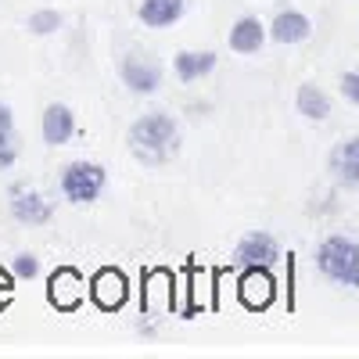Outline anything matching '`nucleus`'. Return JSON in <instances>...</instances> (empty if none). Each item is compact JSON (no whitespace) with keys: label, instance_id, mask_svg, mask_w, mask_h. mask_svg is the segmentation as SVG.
Segmentation results:
<instances>
[{"label":"nucleus","instance_id":"aec40b11","mask_svg":"<svg viewBox=\"0 0 359 359\" xmlns=\"http://www.w3.org/2000/svg\"><path fill=\"white\" fill-rule=\"evenodd\" d=\"M341 94H345L352 104H359V69H352V72L341 76Z\"/></svg>","mask_w":359,"mask_h":359},{"label":"nucleus","instance_id":"39448f33","mask_svg":"<svg viewBox=\"0 0 359 359\" xmlns=\"http://www.w3.org/2000/svg\"><path fill=\"white\" fill-rule=\"evenodd\" d=\"M237 294H241V302L248 309H266L269 302H273V294H277V284H273V277L266 273V266H248L241 284H237Z\"/></svg>","mask_w":359,"mask_h":359},{"label":"nucleus","instance_id":"9b49d317","mask_svg":"<svg viewBox=\"0 0 359 359\" xmlns=\"http://www.w3.org/2000/svg\"><path fill=\"white\" fill-rule=\"evenodd\" d=\"M309 33H313V22L302 11H280L273 18V25H269V36L277 43H302V40H309Z\"/></svg>","mask_w":359,"mask_h":359},{"label":"nucleus","instance_id":"6e6552de","mask_svg":"<svg viewBox=\"0 0 359 359\" xmlns=\"http://www.w3.org/2000/svg\"><path fill=\"white\" fill-rule=\"evenodd\" d=\"M123 83L133 94H155L162 83V65L151 57H126L123 62Z\"/></svg>","mask_w":359,"mask_h":359},{"label":"nucleus","instance_id":"6ab92c4d","mask_svg":"<svg viewBox=\"0 0 359 359\" xmlns=\"http://www.w3.org/2000/svg\"><path fill=\"white\" fill-rule=\"evenodd\" d=\"M36 273H40V262H36V255H29V252L15 255V277H22V280H33Z\"/></svg>","mask_w":359,"mask_h":359},{"label":"nucleus","instance_id":"423d86ee","mask_svg":"<svg viewBox=\"0 0 359 359\" xmlns=\"http://www.w3.org/2000/svg\"><path fill=\"white\" fill-rule=\"evenodd\" d=\"M83 294H86V284L83 277L76 273V269H54V277H50V287H47V298H50V306L57 309H76L83 302Z\"/></svg>","mask_w":359,"mask_h":359},{"label":"nucleus","instance_id":"dca6fc26","mask_svg":"<svg viewBox=\"0 0 359 359\" xmlns=\"http://www.w3.org/2000/svg\"><path fill=\"white\" fill-rule=\"evenodd\" d=\"M298 111H302L306 118H327L331 115V97L323 94L320 86H313V83H302L298 86Z\"/></svg>","mask_w":359,"mask_h":359},{"label":"nucleus","instance_id":"f8f14e48","mask_svg":"<svg viewBox=\"0 0 359 359\" xmlns=\"http://www.w3.org/2000/svg\"><path fill=\"white\" fill-rule=\"evenodd\" d=\"M331 169H334V176L341 180V184L359 187V137H348V140H341V144L334 147Z\"/></svg>","mask_w":359,"mask_h":359},{"label":"nucleus","instance_id":"4468645a","mask_svg":"<svg viewBox=\"0 0 359 359\" xmlns=\"http://www.w3.org/2000/svg\"><path fill=\"white\" fill-rule=\"evenodd\" d=\"M266 43V29L259 18H237L230 29V50L237 54H255Z\"/></svg>","mask_w":359,"mask_h":359},{"label":"nucleus","instance_id":"1a4fd4ad","mask_svg":"<svg viewBox=\"0 0 359 359\" xmlns=\"http://www.w3.org/2000/svg\"><path fill=\"white\" fill-rule=\"evenodd\" d=\"M126 291H130V284H126V277L118 273V269H101V273L94 277V284H90L94 302H97L101 309H108V313L126 302Z\"/></svg>","mask_w":359,"mask_h":359},{"label":"nucleus","instance_id":"f3484780","mask_svg":"<svg viewBox=\"0 0 359 359\" xmlns=\"http://www.w3.org/2000/svg\"><path fill=\"white\" fill-rule=\"evenodd\" d=\"M18 158V147H15V115L8 104H0V169H11Z\"/></svg>","mask_w":359,"mask_h":359},{"label":"nucleus","instance_id":"7ed1b4c3","mask_svg":"<svg viewBox=\"0 0 359 359\" xmlns=\"http://www.w3.org/2000/svg\"><path fill=\"white\" fill-rule=\"evenodd\" d=\"M104 191V169L97 162H69L62 172V194L76 205H90L97 201V194Z\"/></svg>","mask_w":359,"mask_h":359},{"label":"nucleus","instance_id":"ddd939ff","mask_svg":"<svg viewBox=\"0 0 359 359\" xmlns=\"http://www.w3.org/2000/svg\"><path fill=\"white\" fill-rule=\"evenodd\" d=\"M172 65H176V76L184 83H194V79H201L216 69V54L212 50H180L172 57Z\"/></svg>","mask_w":359,"mask_h":359},{"label":"nucleus","instance_id":"2eb2a0df","mask_svg":"<svg viewBox=\"0 0 359 359\" xmlns=\"http://www.w3.org/2000/svg\"><path fill=\"white\" fill-rule=\"evenodd\" d=\"M184 15V0H140V22L147 29H165L180 22Z\"/></svg>","mask_w":359,"mask_h":359},{"label":"nucleus","instance_id":"a211bd4d","mask_svg":"<svg viewBox=\"0 0 359 359\" xmlns=\"http://www.w3.org/2000/svg\"><path fill=\"white\" fill-rule=\"evenodd\" d=\"M29 29H33L36 36H47L54 29H62V15L57 11H36V15H29Z\"/></svg>","mask_w":359,"mask_h":359},{"label":"nucleus","instance_id":"20e7f679","mask_svg":"<svg viewBox=\"0 0 359 359\" xmlns=\"http://www.w3.org/2000/svg\"><path fill=\"white\" fill-rule=\"evenodd\" d=\"M280 259V245L273 241V237H269V233H262V230H255V233H248L245 237V241L241 245H237V252H233V262L237 266H273Z\"/></svg>","mask_w":359,"mask_h":359},{"label":"nucleus","instance_id":"0eeeda50","mask_svg":"<svg viewBox=\"0 0 359 359\" xmlns=\"http://www.w3.org/2000/svg\"><path fill=\"white\" fill-rule=\"evenodd\" d=\"M11 216L18 223H29V226H40L50 219V201L40 194V191H29V187H15L11 191Z\"/></svg>","mask_w":359,"mask_h":359},{"label":"nucleus","instance_id":"f257e3e1","mask_svg":"<svg viewBox=\"0 0 359 359\" xmlns=\"http://www.w3.org/2000/svg\"><path fill=\"white\" fill-rule=\"evenodd\" d=\"M180 144V126L172 115H162V111H151L137 118L130 126V147L137 158H147V162H162L169 151H176Z\"/></svg>","mask_w":359,"mask_h":359},{"label":"nucleus","instance_id":"412c9836","mask_svg":"<svg viewBox=\"0 0 359 359\" xmlns=\"http://www.w3.org/2000/svg\"><path fill=\"white\" fill-rule=\"evenodd\" d=\"M0 291H4V294H11V277L4 273V269H0Z\"/></svg>","mask_w":359,"mask_h":359},{"label":"nucleus","instance_id":"f03ea898","mask_svg":"<svg viewBox=\"0 0 359 359\" xmlns=\"http://www.w3.org/2000/svg\"><path fill=\"white\" fill-rule=\"evenodd\" d=\"M316 266H320L323 277L359 287V245L352 241V237H341V233L327 237V241L320 245V252H316Z\"/></svg>","mask_w":359,"mask_h":359},{"label":"nucleus","instance_id":"9d476101","mask_svg":"<svg viewBox=\"0 0 359 359\" xmlns=\"http://www.w3.org/2000/svg\"><path fill=\"white\" fill-rule=\"evenodd\" d=\"M40 130H43V140H47L50 147L69 144L72 133H76V115H72V108H65V104H47Z\"/></svg>","mask_w":359,"mask_h":359}]
</instances>
